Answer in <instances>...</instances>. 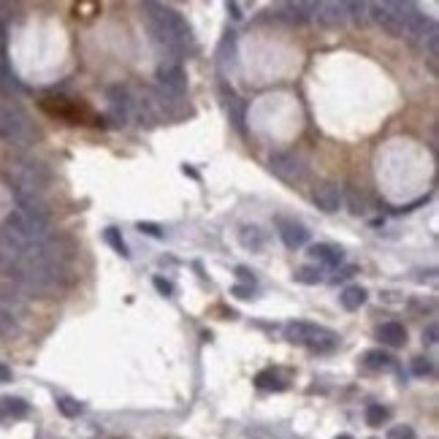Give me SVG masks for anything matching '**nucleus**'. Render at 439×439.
<instances>
[{"mask_svg": "<svg viewBox=\"0 0 439 439\" xmlns=\"http://www.w3.org/2000/svg\"><path fill=\"white\" fill-rule=\"evenodd\" d=\"M141 11L147 17V25L152 33V41H155L160 49H165L171 55L174 63H179L182 55H188L195 44V35L190 22L171 6H160V3H141Z\"/></svg>", "mask_w": 439, "mask_h": 439, "instance_id": "f257e3e1", "label": "nucleus"}, {"mask_svg": "<svg viewBox=\"0 0 439 439\" xmlns=\"http://www.w3.org/2000/svg\"><path fill=\"white\" fill-rule=\"evenodd\" d=\"M3 177H6V185L8 190H25V192H41L46 185L52 182V168L41 160V157L33 155H14L8 157L6 168H3Z\"/></svg>", "mask_w": 439, "mask_h": 439, "instance_id": "f03ea898", "label": "nucleus"}, {"mask_svg": "<svg viewBox=\"0 0 439 439\" xmlns=\"http://www.w3.org/2000/svg\"><path fill=\"white\" fill-rule=\"evenodd\" d=\"M38 125L33 123V117L14 106V103H0V138L11 147H19V150H28L38 141Z\"/></svg>", "mask_w": 439, "mask_h": 439, "instance_id": "7ed1b4c3", "label": "nucleus"}, {"mask_svg": "<svg viewBox=\"0 0 439 439\" xmlns=\"http://www.w3.org/2000/svg\"><path fill=\"white\" fill-rule=\"evenodd\" d=\"M285 339L290 345H301L317 350V352H328L339 345V337L331 331V328H323L317 323H307V320H296V323H287L285 325Z\"/></svg>", "mask_w": 439, "mask_h": 439, "instance_id": "20e7f679", "label": "nucleus"}, {"mask_svg": "<svg viewBox=\"0 0 439 439\" xmlns=\"http://www.w3.org/2000/svg\"><path fill=\"white\" fill-rule=\"evenodd\" d=\"M415 3H369V22L379 25L391 38H402V28Z\"/></svg>", "mask_w": 439, "mask_h": 439, "instance_id": "39448f33", "label": "nucleus"}, {"mask_svg": "<svg viewBox=\"0 0 439 439\" xmlns=\"http://www.w3.org/2000/svg\"><path fill=\"white\" fill-rule=\"evenodd\" d=\"M157 84H160V90L165 95H171V98H177V100H182L185 93H188V73H185V68L182 63H174V60H165V63L157 65Z\"/></svg>", "mask_w": 439, "mask_h": 439, "instance_id": "423d86ee", "label": "nucleus"}, {"mask_svg": "<svg viewBox=\"0 0 439 439\" xmlns=\"http://www.w3.org/2000/svg\"><path fill=\"white\" fill-rule=\"evenodd\" d=\"M269 168L274 177H280L283 182H290V185H296L307 177V163L293 152H274L269 157Z\"/></svg>", "mask_w": 439, "mask_h": 439, "instance_id": "0eeeda50", "label": "nucleus"}, {"mask_svg": "<svg viewBox=\"0 0 439 439\" xmlns=\"http://www.w3.org/2000/svg\"><path fill=\"white\" fill-rule=\"evenodd\" d=\"M434 25H437V22H434L431 17H426V14H420L418 6H415V8L407 14V19H404L402 38H407L409 46H423L426 38H429V33L434 30Z\"/></svg>", "mask_w": 439, "mask_h": 439, "instance_id": "6e6552de", "label": "nucleus"}, {"mask_svg": "<svg viewBox=\"0 0 439 439\" xmlns=\"http://www.w3.org/2000/svg\"><path fill=\"white\" fill-rule=\"evenodd\" d=\"M106 98H109V120H111V125L125 127L127 120H130V111H133L130 93H127L123 84H111Z\"/></svg>", "mask_w": 439, "mask_h": 439, "instance_id": "1a4fd4ad", "label": "nucleus"}, {"mask_svg": "<svg viewBox=\"0 0 439 439\" xmlns=\"http://www.w3.org/2000/svg\"><path fill=\"white\" fill-rule=\"evenodd\" d=\"M274 228H277V233H280V239H283V244L287 250H301V247L310 242L307 225H301V222H296V220L277 217L274 220Z\"/></svg>", "mask_w": 439, "mask_h": 439, "instance_id": "9d476101", "label": "nucleus"}, {"mask_svg": "<svg viewBox=\"0 0 439 439\" xmlns=\"http://www.w3.org/2000/svg\"><path fill=\"white\" fill-rule=\"evenodd\" d=\"M312 17L323 28H342L347 22V3H312Z\"/></svg>", "mask_w": 439, "mask_h": 439, "instance_id": "9b49d317", "label": "nucleus"}, {"mask_svg": "<svg viewBox=\"0 0 439 439\" xmlns=\"http://www.w3.org/2000/svg\"><path fill=\"white\" fill-rule=\"evenodd\" d=\"M312 201L320 212L334 215L342 206V190H339V185H334V182H317V188L312 192Z\"/></svg>", "mask_w": 439, "mask_h": 439, "instance_id": "f8f14e48", "label": "nucleus"}, {"mask_svg": "<svg viewBox=\"0 0 439 439\" xmlns=\"http://www.w3.org/2000/svg\"><path fill=\"white\" fill-rule=\"evenodd\" d=\"M274 14L287 25H307L312 19V3H283L277 6Z\"/></svg>", "mask_w": 439, "mask_h": 439, "instance_id": "ddd939ff", "label": "nucleus"}, {"mask_svg": "<svg viewBox=\"0 0 439 439\" xmlns=\"http://www.w3.org/2000/svg\"><path fill=\"white\" fill-rule=\"evenodd\" d=\"M217 68H220V76L225 79L228 73H233V68H236V33H225V38H222V44H220L217 49Z\"/></svg>", "mask_w": 439, "mask_h": 439, "instance_id": "4468645a", "label": "nucleus"}, {"mask_svg": "<svg viewBox=\"0 0 439 439\" xmlns=\"http://www.w3.org/2000/svg\"><path fill=\"white\" fill-rule=\"evenodd\" d=\"M307 255L312 258L314 263L328 266V269H339L342 260H345V250H342V247H334V244H312Z\"/></svg>", "mask_w": 439, "mask_h": 439, "instance_id": "2eb2a0df", "label": "nucleus"}, {"mask_svg": "<svg viewBox=\"0 0 439 439\" xmlns=\"http://www.w3.org/2000/svg\"><path fill=\"white\" fill-rule=\"evenodd\" d=\"M28 412H30V404L19 396L0 399V420H22V418H28Z\"/></svg>", "mask_w": 439, "mask_h": 439, "instance_id": "dca6fc26", "label": "nucleus"}, {"mask_svg": "<svg viewBox=\"0 0 439 439\" xmlns=\"http://www.w3.org/2000/svg\"><path fill=\"white\" fill-rule=\"evenodd\" d=\"M379 339H382V345L385 347H404L407 345V328L402 325V323H396V320H391V323H382L379 325Z\"/></svg>", "mask_w": 439, "mask_h": 439, "instance_id": "f3484780", "label": "nucleus"}, {"mask_svg": "<svg viewBox=\"0 0 439 439\" xmlns=\"http://www.w3.org/2000/svg\"><path fill=\"white\" fill-rule=\"evenodd\" d=\"M239 242H242V247L250 252H263L266 247V233L258 228V225H242V231H239Z\"/></svg>", "mask_w": 439, "mask_h": 439, "instance_id": "a211bd4d", "label": "nucleus"}, {"mask_svg": "<svg viewBox=\"0 0 439 439\" xmlns=\"http://www.w3.org/2000/svg\"><path fill=\"white\" fill-rule=\"evenodd\" d=\"M366 298H369V293H366V287H361V285H347L345 290L339 293V301H342V307H345L347 312L361 310V307L366 304Z\"/></svg>", "mask_w": 439, "mask_h": 439, "instance_id": "6ab92c4d", "label": "nucleus"}, {"mask_svg": "<svg viewBox=\"0 0 439 439\" xmlns=\"http://www.w3.org/2000/svg\"><path fill=\"white\" fill-rule=\"evenodd\" d=\"M364 366L372 369V372H388L396 366V358L385 350H366L364 352Z\"/></svg>", "mask_w": 439, "mask_h": 439, "instance_id": "aec40b11", "label": "nucleus"}, {"mask_svg": "<svg viewBox=\"0 0 439 439\" xmlns=\"http://www.w3.org/2000/svg\"><path fill=\"white\" fill-rule=\"evenodd\" d=\"M255 388H260V391H283L285 382L277 377L274 369H263V372L255 375Z\"/></svg>", "mask_w": 439, "mask_h": 439, "instance_id": "412c9836", "label": "nucleus"}, {"mask_svg": "<svg viewBox=\"0 0 439 439\" xmlns=\"http://www.w3.org/2000/svg\"><path fill=\"white\" fill-rule=\"evenodd\" d=\"M228 111H231V123L233 127L239 130V133H244L247 127H244V117H247V100H242V98H233L231 103H228Z\"/></svg>", "mask_w": 439, "mask_h": 439, "instance_id": "4be33fe9", "label": "nucleus"}, {"mask_svg": "<svg viewBox=\"0 0 439 439\" xmlns=\"http://www.w3.org/2000/svg\"><path fill=\"white\" fill-rule=\"evenodd\" d=\"M345 201H347V206H350V212H352V215H366V209H369L366 195H364V192H358V188H352V185L345 190Z\"/></svg>", "mask_w": 439, "mask_h": 439, "instance_id": "5701e85b", "label": "nucleus"}, {"mask_svg": "<svg viewBox=\"0 0 439 439\" xmlns=\"http://www.w3.org/2000/svg\"><path fill=\"white\" fill-rule=\"evenodd\" d=\"M293 280L298 285H320L323 283V274H320L317 266H298V269L293 271Z\"/></svg>", "mask_w": 439, "mask_h": 439, "instance_id": "b1692460", "label": "nucleus"}, {"mask_svg": "<svg viewBox=\"0 0 439 439\" xmlns=\"http://www.w3.org/2000/svg\"><path fill=\"white\" fill-rule=\"evenodd\" d=\"M391 420V409L382 407V404H369L366 407V426H372V429H379L382 423H388Z\"/></svg>", "mask_w": 439, "mask_h": 439, "instance_id": "393cba45", "label": "nucleus"}, {"mask_svg": "<svg viewBox=\"0 0 439 439\" xmlns=\"http://www.w3.org/2000/svg\"><path fill=\"white\" fill-rule=\"evenodd\" d=\"M103 239H106V244H109L111 250L117 252V255H123V258H130L125 239H123V233H120L117 228H106V231H103Z\"/></svg>", "mask_w": 439, "mask_h": 439, "instance_id": "a878e982", "label": "nucleus"}, {"mask_svg": "<svg viewBox=\"0 0 439 439\" xmlns=\"http://www.w3.org/2000/svg\"><path fill=\"white\" fill-rule=\"evenodd\" d=\"M347 17H352L358 28L369 25V3H347Z\"/></svg>", "mask_w": 439, "mask_h": 439, "instance_id": "bb28decb", "label": "nucleus"}, {"mask_svg": "<svg viewBox=\"0 0 439 439\" xmlns=\"http://www.w3.org/2000/svg\"><path fill=\"white\" fill-rule=\"evenodd\" d=\"M57 409H60V415H65V418H79L84 412V404L76 402V399H71V396H60L57 399Z\"/></svg>", "mask_w": 439, "mask_h": 439, "instance_id": "cd10ccee", "label": "nucleus"}, {"mask_svg": "<svg viewBox=\"0 0 439 439\" xmlns=\"http://www.w3.org/2000/svg\"><path fill=\"white\" fill-rule=\"evenodd\" d=\"M0 334H6V337L19 334V323H17V317H14L11 312H6V310H0Z\"/></svg>", "mask_w": 439, "mask_h": 439, "instance_id": "c85d7f7f", "label": "nucleus"}, {"mask_svg": "<svg viewBox=\"0 0 439 439\" xmlns=\"http://www.w3.org/2000/svg\"><path fill=\"white\" fill-rule=\"evenodd\" d=\"M412 375L415 377H429L434 375V364H431V358H412Z\"/></svg>", "mask_w": 439, "mask_h": 439, "instance_id": "c756f323", "label": "nucleus"}, {"mask_svg": "<svg viewBox=\"0 0 439 439\" xmlns=\"http://www.w3.org/2000/svg\"><path fill=\"white\" fill-rule=\"evenodd\" d=\"M236 280L239 285H244V287H258V277H255V271H250L247 266H236Z\"/></svg>", "mask_w": 439, "mask_h": 439, "instance_id": "7c9ffc66", "label": "nucleus"}, {"mask_svg": "<svg viewBox=\"0 0 439 439\" xmlns=\"http://www.w3.org/2000/svg\"><path fill=\"white\" fill-rule=\"evenodd\" d=\"M136 228H138V231H141L144 236H152V239H163V228H160L157 222H138Z\"/></svg>", "mask_w": 439, "mask_h": 439, "instance_id": "2f4dec72", "label": "nucleus"}, {"mask_svg": "<svg viewBox=\"0 0 439 439\" xmlns=\"http://www.w3.org/2000/svg\"><path fill=\"white\" fill-rule=\"evenodd\" d=\"M388 439H415V429L412 426H393L388 431Z\"/></svg>", "mask_w": 439, "mask_h": 439, "instance_id": "473e14b6", "label": "nucleus"}, {"mask_svg": "<svg viewBox=\"0 0 439 439\" xmlns=\"http://www.w3.org/2000/svg\"><path fill=\"white\" fill-rule=\"evenodd\" d=\"M358 274V266H345V269H339L334 277H331V283L339 285V283H347V280H352Z\"/></svg>", "mask_w": 439, "mask_h": 439, "instance_id": "72a5a7b5", "label": "nucleus"}, {"mask_svg": "<svg viewBox=\"0 0 439 439\" xmlns=\"http://www.w3.org/2000/svg\"><path fill=\"white\" fill-rule=\"evenodd\" d=\"M152 285H155V290L160 293V296H174V285L168 283V280H163V277H152Z\"/></svg>", "mask_w": 439, "mask_h": 439, "instance_id": "f704fd0d", "label": "nucleus"}, {"mask_svg": "<svg viewBox=\"0 0 439 439\" xmlns=\"http://www.w3.org/2000/svg\"><path fill=\"white\" fill-rule=\"evenodd\" d=\"M252 293H255V290H252V287H244V285H233V287H231V296H236V298H242V301H250Z\"/></svg>", "mask_w": 439, "mask_h": 439, "instance_id": "c9c22d12", "label": "nucleus"}, {"mask_svg": "<svg viewBox=\"0 0 439 439\" xmlns=\"http://www.w3.org/2000/svg\"><path fill=\"white\" fill-rule=\"evenodd\" d=\"M437 337H439L437 323H431V325L423 331V345H437Z\"/></svg>", "mask_w": 439, "mask_h": 439, "instance_id": "e433bc0d", "label": "nucleus"}, {"mask_svg": "<svg viewBox=\"0 0 439 439\" xmlns=\"http://www.w3.org/2000/svg\"><path fill=\"white\" fill-rule=\"evenodd\" d=\"M225 8H228V14H231V19H233V22H239V19H242V8H239V3H228Z\"/></svg>", "mask_w": 439, "mask_h": 439, "instance_id": "4c0bfd02", "label": "nucleus"}, {"mask_svg": "<svg viewBox=\"0 0 439 439\" xmlns=\"http://www.w3.org/2000/svg\"><path fill=\"white\" fill-rule=\"evenodd\" d=\"M0 379H3V382H8V379H11V369H8V366H3V364H0Z\"/></svg>", "mask_w": 439, "mask_h": 439, "instance_id": "58836bf2", "label": "nucleus"}, {"mask_svg": "<svg viewBox=\"0 0 439 439\" xmlns=\"http://www.w3.org/2000/svg\"><path fill=\"white\" fill-rule=\"evenodd\" d=\"M182 171H185V177H192V179H198V171H195V168H190V165H182Z\"/></svg>", "mask_w": 439, "mask_h": 439, "instance_id": "ea45409f", "label": "nucleus"}, {"mask_svg": "<svg viewBox=\"0 0 439 439\" xmlns=\"http://www.w3.org/2000/svg\"><path fill=\"white\" fill-rule=\"evenodd\" d=\"M337 439H352V437H350V434H339Z\"/></svg>", "mask_w": 439, "mask_h": 439, "instance_id": "a19ab883", "label": "nucleus"}]
</instances>
